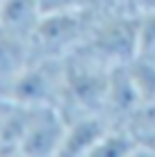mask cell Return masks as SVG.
Masks as SVG:
<instances>
[{"mask_svg":"<svg viewBox=\"0 0 155 157\" xmlns=\"http://www.w3.org/2000/svg\"><path fill=\"white\" fill-rule=\"evenodd\" d=\"M112 71L114 68H107L80 52L68 55L64 59V89L57 107L62 116L68 121L84 114H103Z\"/></svg>","mask_w":155,"mask_h":157,"instance_id":"obj_1","label":"cell"},{"mask_svg":"<svg viewBox=\"0 0 155 157\" xmlns=\"http://www.w3.org/2000/svg\"><path fill=\"white\" fill-rule=\"evenodd\" d=\"M126 2L128 0H87L84 9L91 18H105L114 14H126Z\"/></svg>","mask_w":155,"mask_h":157,"instance_id":"obj_13","label":"cell"},{"mask_svg":"<svg viewBox=\"0 0 155 157\" xmlns=\"http://www.w3.org/2000/svg\"><path fill=\"white\" fill-rule=\"evenodd\" d=\"M153 59H155V57H153Z\"/></svg>","mask_w":155,"mask_h":157,"instance_id":"obj_17","label":"cell"},{"mask_svg":"<svg viewBox=\"0 0 155 157\" xmlns=\"http://www.w3.org/2000/svg\"><path fill=\"white\" fill-rule=\"evenodd\" d=\"M139 30V57H155V12L137 16Z\"/></svg>","mask_w":155,"mask_h":157,"instance_id":"obj_12","label":"cell"},{"mask_svg":"<svg viewBox=\"0 0 155 157\" xmlns=\"http://www.w3.org/2000/svg\"><path fill=\"white\" fill-rule=\"evenodd\" d=\"M141 107L139 96H137L135 82L130 78V71L126 66H116L110 75V86H107V98H105V118L114 128H128L130 118L137 114Z\"/></svg>","mask_w":155,"mask_h":157,"instance_id":"obj_7","label":"cell"},{"mask_svg":"<svg viewBox=\"0 0 155 157\" xmlns=\"http://www.w3.org/2000/svg\"><path fill=\"white\" fill-rule=\"evenodd\" d=\"M148 12H155V0H128L126 14L130 16H144Z\"/></svg>","mask_w":155,"mask_h":157,"instance_id":"obj_15","label":"cell"},{"mask_svg":"<svg viewBox=\"0 0 155 157\" xmlns=\"http://www.w3.org/2000/svg\"><path fill=\"white\" fill-rule=\"evenodd\" d=\"M64 59H32L5 91V98L23 107H60Z\"/></svg>","mask_w":155,"mask_h":157,"instance_id":"obj_4","label":"cell"},{"mask_svg":"<svg viewBox=\"0 0 155 157\" xmlns=\"http://www.w3.org/2000/svg\"><path fill=\"white\" fill-rule=\"evenodd\" d=\"M110 128L114 125L105 118V114H84L68 118L57 157H91L94 148L100 144Z\"/></svg>","mask_w":155,"mask_h":157,"instance_id":"obj_6","label":"cell"},{"mask_svg":"<svg viewBox=\"0 0 155 157\" xmlns=\"http://www.w3.org/2000/svg\"><path fill=\"white\" fill-rule=\"evenodd\" d=\"M9 105H12V100H7L2 94H0V118H2L5 112H7V107H9Z\"/></svg>","mask_w":155,"mask_h":157,"instance_id":"obj_16","label":"cell"},{"mask_svg":"<svg viewBox=\"0 0 155 157\" xmlns=\"http://www.w3.org/2000/svg\"><path fill=\"white\" fill-rule=\"evenodd\" d=\"M89 28L91 16L84 7L73 12L41 14L30 36L32 59H66L82 46Z\"/></svg>","mask_w":155,"mask_h":157,"instance_id":"obj_3","label":"cell"},{"mask_svg":"<svg viewBox=\"0 0 155 157\" xmlns=\"http://www.w3.org/2000/svg\"><path fill=\"white\" fill-rule=\"evenodd\" d=\"M41 18L39 0H0V30L30 41Z\"/></svg>","mask_w":155,"mask_h":157,"instance_id":"obj_9","label":"cell"},{"mask_svg":"<svg viewBox=\"0 0 155 157\" xmlns=\"http://www.w3.org/2000/svg\"><path fill=\"white\" fill-rule=\"evenodd\" d=\"M126 155H139L137 137L128 128H110L107 134L100 139V144L91 153V157H126Z\"/></svg>","mask_w":155,"mask_h":157,"instance_id":"obj_10","label":"cell"},{"mask_svg":"<svg viewBox=\"0 0 155 157\" xmlns=\"http://www.w3.org/2000/svg\"><path fill=\"white\" fill-rule=\"evenodd\" d=\"M128 71L135 82L141 107H155V59L137 57L135 62L128 64Z\"/></svg>","mask_w":155,"mask_h":157,"instance_id":"obj_11","label":"cell"},{"mask_svg":"<svg viewBox=\"0 0 155 157\" xmlns=\"http://www.w3.org/2000/svg\"><path fill=\"white\" fill-rule=\"evenodd\" d=\"M76 52L103 64L107 68L126 66L139 57V30L137 16L114 14L91 18V28Z\"/></svg>","mask_w":155,"mask_h":157,"instance_id":"obj_2","label":"cell"},{"mask_svg":"<svg viewBox=\"0 0 155 157\" xmlns=\"http://www.w3.org/2000/svg\"><path fill=\"white\" fill-rule=\"evenodd\" d=\"M30 62H32L30 41L12 34V32L0 30V94L2 96L7 86L18 78L21 71Z\"/></svg>","mask_w":155,"mask_h":157,"instance_id":"obj_8","label":"cell"},{"mask_svg":"<svg viewBox=\"0 0 155 157\" xmlns=\"http://www.w3.org/2000/svg\"><path fill=\"white\" fill-rule=\"evenodd\" d=\"M87 0H39L41 14H57V12H73L82 9Z\"/></svg>","mask_w":155,"mask_h":157,"instance_id":"obj_14","label":"cell"},{"mask_svg":"<svg viewBox=\"0 0 155 157\" xmlns=\"http://www.w3.org/2000/svg\"><path fill=\"white\" fill-rule=\"evenodd\" d=\"M64 130H66V118L57 107H32L28 128L21 141V155L57 157L62 148Z\"/></svg>","mask_w":155,"mask_h":157,"instance_id":"obj_5","label":"cell"}]
</instances>
